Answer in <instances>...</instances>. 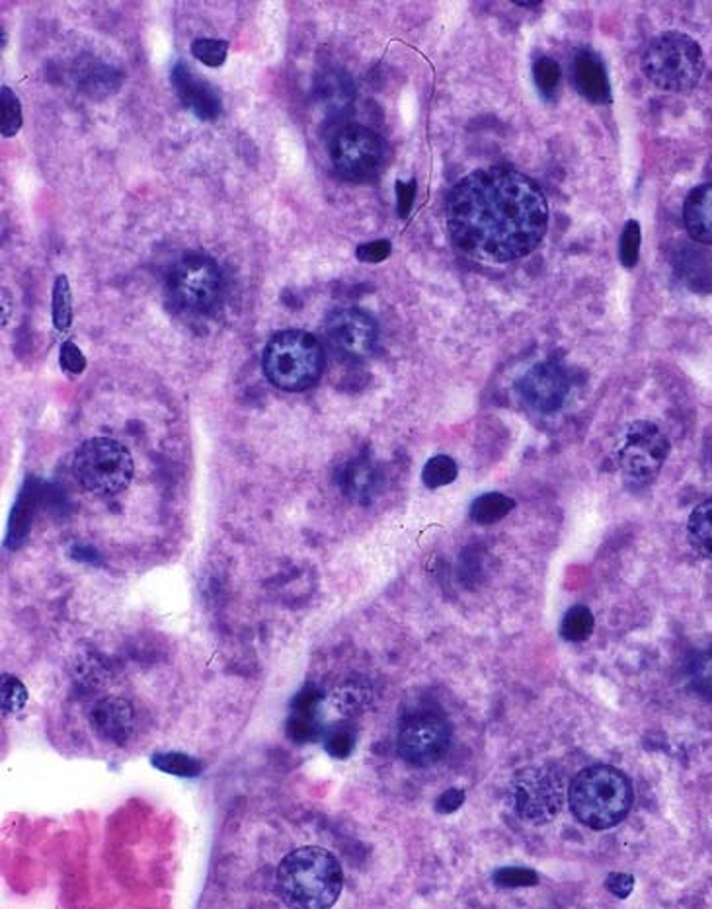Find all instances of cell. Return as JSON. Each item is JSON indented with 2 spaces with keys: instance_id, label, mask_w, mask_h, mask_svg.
<instances>
[{
  "instance_id": "obj_43",
  "label": "cell",
  "mask_w": 712,
  "mask_h": 909,
  "mask_svg": "<svg viewBox=\"0 0 712 909\" xmlns=\"http://www.w3.org/2000/svg\"><path fill=\"white\" fill-rule=\"evenodd\" d=\"M605 886H607V890L615 894L617 898H629L632 888H635V878L630 877V875L615 873V875H609Z\"/></svg>"
},
{
  "instance_id": "obj_10",
  "label": "cell",
  "mask_w": 712,
  "mask_h": 909,
  "mask_svg": "<svg viewBox=\"0 0 712 909\" xmlns=\"http://www.w3.org/2000/svg\"><path fill=\"white\" fill-rule=\"evenodd\" d=\"M670 454V441L655 422L638 420L629 426L625 433L619 467L625 479L638 484H647L662 471L663 463Z\"/></svg>"
},
{
  "instance_id": "obj_21",
  "label": "cell",
  "mask_w": 712,
  "mask_h": 909,
  "mask_svg": "<svg viewBox=\"0 0 712 909\" xmlns=\"http://www.w3.org/2000/svg\"><path fill=\"white\" fill-rule=\"evenodd\" d=\"M33 512H35V487L32 482H28L22 488V492L18 494L17 504L12 508L9 523V539L7 545L17 551L18 546L24 543L28 537V531L32 525Z\"/></svg>"
},
{
  "instance_id": "obj_41",
  "label": "cell",
  "mask_w": 712,
  "mask_h": 909,
  "mask_svg": "<svg viewBox=\"0 0 712 909\" xmlns=\"http://www.w3.org/2000/svg\"><path fill=\"white\" fill-rule=\"evenodd\" d=\"M390 252H392V244L389 240H373V242L357 247L356 257L365 264H379L390 257Z\"/></svg>"
},
{
  "instance_id": "obj_25",
  "label": "cell",
  "mask_w": 712,
  "mask_h": 909,
  "mask_svg": "<svg viewBox=\"0 0 712 909\" xmlns=\"http://www.w3.org/2000/svg\"><path fill=\"white\" fill-rule=\"evenodd\" d=\"M515 508V502L510 497L498 494V492H490L484 497L477 498L471 505L472 521L481 523V525H490L496 521L504 520L507 513Z\"/></svg>"
},
{
  "instance_id": "obj_12",
  "label": "cell",
  "mask_w": 712,
  "mask_h": 909,
  "mask_svg": "<svg viewBox=\"0 0 712 909\" xmlns=\"http://www.w3.org/2000/svg\"><path fill=\"white\" fill-rule=\"evenodd\" d=\"M326 336L342 354L356 359L371 356L379 342V328L369 314L359 309H341L326 318Z\"/></svg>"
},
{
  "instance_id": "obj_37",
  "label": "cell",
  "mask_w": 712,
  "mask_h": 909,
  "mask_svg": "<svg viewBox=\"0 0 712 909\" xmlns=\"http://www.w3.org/2000/svg\"><path fill=\"white\" fill-rule=\"evenodd\" d=\"M640 242H642V232H640V224L637 221H629L625 224L622 231L621 247H619V254H621V262L625 268H635L640 257Z\"/></svg>"
},
{
  "instance_id": "obj_31",
  "label": "cell",
  "mask_w": 712,
  "mask_h": 909,
  "mask_svg": "<svg viewBox=\"0 0 712 909\" xmlns=\"http://www.w3.org/2000/svg\"><path fill=\"white\" fill-rule=\"evenodd\" d=\"M191 55L206 66L219 69L229 58V42L213 40V38H198L191 42Z\"/></svg>"
},
{
  "instance_id": "obj_36",
  "label": "cell",
  "mask_w": 712,
  "mask_h": 909,
  "mask_svg": "<svg viewBox=\"0 0 712 909\" xmlns=\"http://www.w3.org/2000/svg\"><path fill=\"white\" fill-rule=\"evenodd\" d=\"M356 736L348 727H334L324 736V748L336 760H346L354 752Z\"/></svg>"
},
{
  "instance_id": "obj_3",
  "label": "cell",
  "mask_w": 712,
  "mask_h": 909,
  "mask_svg": "<svg viewBox=\"0 0 712 909\" xmlns=\"http://www.w3.org/2000/svg\"><path fill=\"white\" fill-rule=\"evenodd\" d=\"M568 802L574 816L591 829H611L629 816L632 785L611 765H594L580 771L570 783Z\"/></svg>"
},
{
  "instance_id": "obj_32",
  "label": "cell",
  "mask_w": 712,
  "mask_h": 909,
  "mask_svg": "<svg viewBox=\"0 0 712 909\" xmlns=\"http://www.w3.org/2000/svg\"><path fill=\"white\" fill-rule=\"evenodd\" d=\"M689 681L697 693L712 699V648L697 654L689 666Z\"/></svg>"
},
{
  "instance_id": "obj_39",
  "label": "cell",
  "mask_w": 712,
  "mask_h": 909,
  "mask_svg": "<svg viewBox=\"0 0 712 909\" xmlns=\"http://www.w3.org/2000/svg\"><path fill=\"white\" fill-rule=\"evenodd\" d=\"M59 364L63 367V372L66 375H71V377H78V375H83L84 369H86V357H84L83 352L78 349L75 342H65L61 349H59Z\"/></svg>"
},
{
  "instance_id": "obj_35",
  "label": "cell",
  "mask_w": 712,
  "mask_h": 909,
  "mask_svg": "<svg viewBox=\"0 0 712 909\" xmlns=\"http://www.w3.org/2000/svg\"><path fill=\"white\" fill-rule=\"evenodd\" d=\"M533 75H535V83H537L538 91L543 92L545 96H553L561 79H563V71L556 63L555 59L541 58L535 66H533Z\"/></svg>"
},
{
  "instance_id": "obj_15",
  "label": "cell",
  "mask_w": 712,
  "mask_h": 909,
  "mask_svg": "<svg viewBox=\"0 0 712 909\" xmlns=\"http://www.w3.org/2000/svg\"><path fill=\"white\" fill-rule=\"evenodd\" d=\"M91 727L109 744L125 745L135 736L137 717L129 701L119 697H106L92 707Z\"/></svg>"
},
{
  "instance_id": "obj_26",
  "label": "cell",
  "mask_w": 712,
  "mask_h": 909,
  "mask_svg": "<svg viewBox=\"0 0 712 909\" xmlns=\"http://www.w3.org/2000/svg\"><path fill=\"white\" fill-rule=\"evenodd\" d=\"M596 627V619L589 612L586 605H574L570 612L564 615L563 625H561V635L566 638L568 642H584L591 637Z\"/></svg>"
},
{
  "instance_id": "obj_38",
  "label": "cell",
  "mask_w": 712,
  "mask_h": 909,
  "mask_svg": "<svg viewBox=\"0 0 712 909\" xmlns=\"http://www.w3.org/2000/svg\"><path fill=\"white\" fill-rule=\"evenodd\" d=\"M494 882L500 888H522V886L537 885V873L530 868L507 867L494 873Z\"/></svg>"
},
{
  "instance_id": "obj_24",
  "label": "cell",
  "mask_w": 712,
  "mask_h": 909,
  "mask_svg": "<svg viewBox=\"0 0 712 909\" xmlns=\"http://www.w3.org/2000/svg\"><path fill=\"white\" fill-rule=\"evenodd\" d=\"M51 318L57 332H66L73 324V291L66 275H57L53 282Z\"/></svg>"
},
{
  "instance_id": "obj_34",
  "label": "cell",
  "mask_w": 712,
  "mask_h": 909,
  "mask_svg": "<svg viewBox=\"0 0 712 909\" xmlns=\"http://www.w3.org/2000/svg\"><path fill=\"white\" fill-rule=\"evenodd\" d=\"M0 694H2V712L4 714L22 711L25 703H28V691H25L24 683L14 676H10V673H2Z\"/></svg>"
},
{
  "instance_id": "obj_11",
  "label": "cell",
  "mask_w": 712,
  "mask_h": 909,
  "mask_svg": "<svg viewBox=\"0 0 712 909\" xmlns=\"http://www.w3.org/2000/svg\"><path fill=\"white\" fill-rule=\"evenodd\" d=\"M397 745L406 763L430 767L448 753L451 728L448 720L436 712H416L400 724Z\"/></svg>"
},
{
  "instance_id": "obj_1",
  "label": "cell",
  "mask_w": 712,
  "mask_h": 909,
  "mask_svg": "<svg viewBox=\"0 0 712 909\" xmlns=\"http://www.w3.org/2000/svg\"><path fill=\"white\" fill-rule=\"evenodd\" d=\"M457 249L489 262H514L537 249L548 227L545 194L530 176L505 166L469 174L448 199Z\"/></svg>"
},
{
  "instance_id": "obj_2",
  "label": "cell",
  "mask_w": 712,
  "mask_h": 909,
  "mask_svg": "<svg viewBox=\"0 0 712 909\" xmlns=\"http://www.w3.org/2000/svg\"><path fill=\"white\" fill-rule=\"evenodd\" d=\"M275 888L290 908H331L341 898L344 873L331 851L323 847H301L282 860Z\"/></svg>"
},
{
  "instance_id": "obj_8",
  "label": "cell",
  "mask_w": 712,
  "mask_h": 909,
  "mask_svg": "<svg viewBox=\"0 0 712 909\" xmlns=\"http://www.w3.org/2000/svg\"><path fill=\"white\" fill-rule=\"evenodd\" d=\"M507 798L520 818L543 826L561 814L566 802V791L561 773L543 765H531L515 773Z\"/></svg>"
},
{
  "instance_id": "obj_17",
  "label": "cell",
  "mask_w": 712,
  "mask_h": 909,
  "mask_svg": "<svg viewBox=\"0 0 712 909\" xmlns=\"http://www.w3.org/2000/svg\"><path fill=\"white\" fill-rule=\"evenodd\" d=\"M574 84L584 98L594 104H607L611 100V84L604 63L597 53L580 50L572 61Z\"/></svg>"
},
{
  "instance_id": "obj_28",
  "label": "cell",
  "mask_w": 712,
  "mask_h": 909,
  "mask_svg": "<svg viewBox=\"0 0 712 909\" xmlns=\"http://www.w3.org/2000/svg\"><path fill=\"white\" fill-rule=\"evenodd\" d=\"M150 763H153L158 771H165V773H170V775H176V777H198L199 773H201V763L190 758V755H186V753H155V755L150 758Z\"/></svg>"
},
{
  "instance_id": "obj_5",
  "label": "cell",
  "mask_w": 712,
  "mask_h": 909,
  "mask_svg": "<svg viewBox=\"0 0 712 909\" xmlns=\"http://www.w3.org/2000/svg\"><path fill=\"white\" fill-rule=\"evenodd\" d=\"M642 71L660 91H691L704 73L703 50L685 33H662L645 51Z\"/></svg>"
},
{
  "instance_id": "obj_40",
  "label": "cell",
  "mask_w": 712,
  "mask_h": 909,
  "mask_svg": "<svg viewBox=\"0 0 712 909\" xmlns=\"http://www.w3.org/2000/svg\"><path fill=\"white\" fill-rule=\"evenodd\" d=\"M323 691L318 687L308 683L295 694V699L291 701V709L297 714H316L318 704L323 703Z\"/></svg>"
},
{
  "instance_id": "obj_13",
  "label": "cell",
  "mask_w": 712,
  "mask_h": 909,
  "mask_svg": "<svg viewBox=\"0 0 712 909\" xmlns=\"http://www.w3.org/2000/svg\"><path fill=\"white\" fill-rule=\"evenodd\" d=\"M568 373L555 362L533 365L517 380V393L525 405L543 414L556 412L568 397Z\"/></svg>"
},
{
  "instance_id": "obj_33",
  "label": "cell",
  "mask_w": 712,
  "mask_h": 909,
  "mask_svg": "<svg viewBox=\"0 0 712 909\" xmlns=\"http://www.w3.org/2000/svg\"><path fill=\"white\" fill-rule=\"evenodd\" d=\"M321 724L316 720V714H297L293 712L287 720V736L297 744H307L321 736Z\"/></svg>"
},
{
  "instance_id": "obj_44",
  "label": "cell",
  "mask_w": 712,
  "mask_h": 909,
  "mask_svg": "<svg viewBox=\"0 0 712 909\" xmlns=\"http://www.w3.org/2000/svg\"><path fill=\"white\" fill-rule=\"evenodd\" d=\"M463 791H459V788H449V791H446V793L439 796L438 804H436V811H438L439 814H453V812L459 811V808L463 806Z\"/></svg>"
},
{
  "instance_id": "obj_18",
  "label": "cell",
  "mask_w": 712,
  "mask_h": 909,
  "mask_svg": "<svg viewBox=\"0 0 712 909\" xmlns=\"http://www.w3.org/2000/svg\"><path fill=\"white\" fill-rule=\"evenodd\" d=\"M78 91L91 98H108L122 88V73L98 59L83 58L75 66Z\"/></svg>"
},
{
  "instance_id": "obj_22",
  "label": "cell",
  "mask_w": 712,
  "mask_h": 909,
  "mask_svg": "<svg viewBox=\"0 0 712 909\" xmlns=\"http://www.w3.org/2000/svg\"><path fill=\"white\" fill-rule=\"evenodd\" d=\"M318 98L323 102L328 114H338L352 106L354 102V86L344 73H331L318 83Z\"/></svg>"
},
{
  "instance_id": "obj_42",
  "label": "cell",
  "mask_w": 712,
  "mask_h": 909,
  "mask_svg": "<svg viewBox=\"0 0 712 909\" xmlns=\"http://www.w3.org/2000/svg\"><path fill=\"white\" fill-rule=\"evenodd\" d=\"M415 198H416V180H410V182H397V206H398V217L400 219H406V217L410 216V209L415 206Z\"/></svg>"
},
{
  "instance_id": "obj_4",
  "label": "cell",
  "mask_w": 712,
  "mask_h": 909,
  "mask_svg": "<svg viewBox=\"0 0 712 909\" xmlns=\"http://www.w3.org/2000/svg\"><path fill=\"white\" fill-rule=\"evenodd\" d=\"M262 369L275 389L287 393L313 389L323 375V346L305 331L278 332L265 344Z\"/></svg>"
},
{
  "instance_id": "obj_7",
  "label": "cell",
  "mask_w": 712,
  "mask_h": 909,
  "mask_svg": "<svg viewBox=\"0 0 712 909\" xmlns=\"http://www.w3.org/2000/svg\"><path fill=\"white\" fill-rule=\"evenodd\" d=\"M331 160L336 174L352 184L373 182L387 166V143L371 127L341 125L331 139Z\"/></svg>"
},
{
  "instance_id": "obj_19",
  "label": "cell",
  "mask_w": 712,
  "mask_h": 909,
  "mask_svg": "<svg viewBox=\"0 0 712 909\" xmlns=\"http://www.w3.org/2000/svg\"><path fill=\"white\" fill-rule=\"evenodd\" d=\"M683 221L689 234L703 244H712V184L697 186L683 206Z\"/></svg>"
},
{
  "instance_id": "obj_9",
  "label": "cell",
  "mask_w": 712,
  "mask_h": 909,
  "mask_svg": "<svg viewBox=\"0 0 712 909\" xmlns=\"http://www.w3.org/2000/svg\"><path fill=\"white\" fill-rule=\"evenodd\" d=\"M166 288L182 311L206 313L221 297L223 275L213 258L188 252L170 268Z\"/></svg>"
},
{
  "instance_id": "obj_23",
  "label": "cell",
  "mask_w": 712,
  "mask_h": 909,
  "mask_svg": "<svg viewBox=\"0 0 712 909\" xmlns=\"http://www.w3.org/2000/svg\"><path fill=\"white\" fill-rule=\"evenodd\" d=\"M689 541L697 553L712 558V498L697 505L688 523Z\"/></svg>"
},
{
  "instance_id": "obj_30",
  "label": "cell",
  "mask_w": 712,
  "mask_h": 909,
  "mask_svg": "<svg viewBox=\"0 0 712 909\" xmlns=\"http://www.w3.org/2000/svg\"><path fill=\"white\" fill-rule=\"evenodd\" d=\"M371 701V691L362 683L349 681L334 693V704L342 714H357Z\"/></svg>"
},
{
  "instance_id": "obj_20",
  "label": "cell",
  "mask_w": 712,
  "mask_h": 909,
  "mask_svg": "<svg viewBox=\"0 0 712 909\" xmlns=\"http://www.w3.org/2000/svg\"><path fill=\"white\" fill-rule=\"evenodd\" d=\"M676 270L689 290L699 291V293L712 291V257L706 250L685 247L678 257Z\"/></svg>"
},
{
  "instance_id": "obj_16",
  "label": "cell",
  "mask_w": 712,
  "mask_h": 909,
  "mask_svg": "<svg viewBox=\"0 0 712 909\" xmlns=\"http://www.w3.org/2000/svg\"><path fill=\"white\" fill-rule=\"evenodd\" d=\"M342 494L356 504H371L381 492L383 474L369 459H354L338 471Z\"/></svg>"
},
{
  "instance_id": "obj_6",
  "label": "cell",
  "mask_w": 712,
  "mask_h": 909,
  "mask_svg": "<svg viewBox=\"0 0 712 909\" xmlns=\"http://www.w3.org/2000/svg\"><path fill=\"white\" fill-rule=\"evenodd\" d=\"M78 484L96 497H116L129 487L133 457L116 439L92 438L76 449L73 461Z\"/></svg>"
},
{
  "instance_id": "obj_27",
  "label": "cell",
  "mask_w": 712,
  "mask_h": 909,
  "mask_svg": "<svg viewBox=\"0 0 712 909\" xmlns=\"http://www.w3.org/2000/svg\"><path fill=\"white\" fill-rule=\"evenodd\" d=\"M0 109H2V119H0L2 137L12 139L24 125V114H22V104L18 100L17 92L9 86L0 88Z\"/></svg>"
},
{
  "instance_id": "obj_46",
  "label": "cell",
  "mask_w": 712,
  "mask_h": 909,
  "mask_svg": "<svg viewBox=\"0 0 712 909\" xmlns=\"http://www.w3.org/2000/svg\"><path fill=\"white\" fill-rule=\"evenodd\" d=\"M7 43H9L7 42V32L2 30V50H7Z\"/></svg>"
},
{
  "instance_id": "obj_29",
  "label": "cell",
  "mask_w": 712,
  "mask_h": 909,
  "mask_svg": "<svg viewBox=\"0 0 712 909\" xmlns=\"http://www.w3.org/2000/svg\"><path fill=\"white\" fill-rule=\"evenodd\" d=\"M459 469L448 454H436L426 463L422 471L423 484L428 488L448 487L457 479Z\"/></svg>"
},
{
  "instance_id": "obj_45",
  "label": "cell",
  "mask_w": 712,
  "mask_h": 909,
  "mask_svg": "<svg viewBox=\"0 0 712 909\" xmlns=\"http://www.w3.org/2000/svg\"><path fill=\"white\" fill-rule=\"evenodd\" d=\"M9 291L2 290V328H7L9 324Z\"/></svg>"
},
{
  "instance_id": "obj_14",
  "label": "cell",
  "mask_w": 712,
  "mask_h": 909,
  "mask_svg": "<svg viewBox=\"0 0 712 909\" xmlns=\"http://www.w3.org/2000/svg\"><path fill=\"white\" fill-rule=\"evenodd\" d=\"M172 88L182 106L190 109L201 122H217L223 112L221 92L209 83L206 76L199 75L186 61L176 63L170 73Z\"/></svg>"
}]
</instances>
